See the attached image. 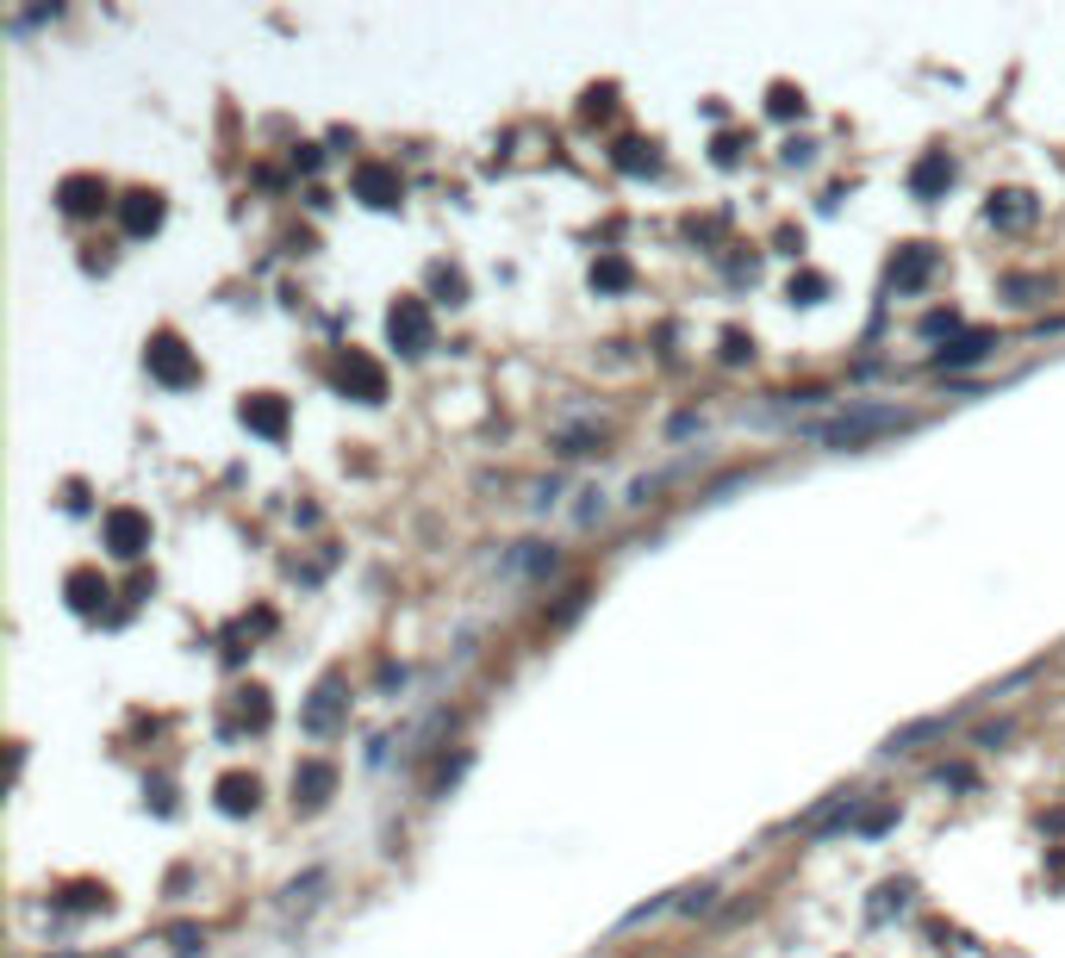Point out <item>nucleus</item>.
<instances>
[{"label":"nucleus","mask_w":1065,"mask_h":958,"mask_svg":"<svg viewBox=\"0 0 1065 958\" xmlns=\"http://www.w3.org/2000/svg\"><path fill=\"white\" fill-rule=\"evenodd\" d=\"M150 367H156V374H162V380H188V374H194V367H188V355H181V343H174V337H162V343L150 349Z\"/></svg>","instance_id":"obj_1"},{"label":"nucleus","mask_w":1065,"mask_h":958,"mask_svg":"<svg viewBox=\"0 0 1065 958\" xmlns=\"http://www.w3.org/2000/svg\"><path fill=\"white\" fill-rule=\"evenodd\" d=\"M393 337H406V343H424V311H418V306L393 311Z\"/></svg>","instance_id":"obj_4"},{"label":"nucleus","mask_w":1065,"mask_h":958,"mask_svg":"<svg viewBox=\"0 0 1065 958\" xmlns=\"http://www.w3.org/2000/svg\"><path fill=\"white\" fill-rule=\"evenodd\" d=\"M106 536H113V548H118V555H137V541H144V523H137L132 511H118V517L106 523Z\"/></svg>","instance_id":"obj_2"},{"label":"nucleus","mask_w":1065,"mask_h":958,"mask_svg":"<svg viewBox=\"0 0 1065 958\" xmlns=\"http://www.w3.org/2000/svg\"><path fill=\"white\" fill-rule=\"evenodd\" d=\"M156 218H162V206H156L150 193H132V206H125V225H132V230H150Z\"/></svg>","instance_id":"obj_3"},{"label":"nucleus","mask_w":1065,"mask_h":958,"mask_svg":"<svg viewBox=\"0 0 1065 958\" xmlns=\"http://www.w3.org/2000/svg\"><path fill=\"white\" fill-rule=\"evenodd\" d=\"M250 418H256V423H262V430H281V404H256Z\"/></svg>","instance_id":"obj_5"}]
</instances>
